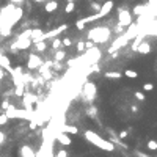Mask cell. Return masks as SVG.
Instances as JSON below:
<instances>
[{
    "label": "cell",
    "instance_id": "cell-3",
    "mask_svg": "<svg viewBox=\"0 0 157 157\" xmlns=\"http://www.w3.org/2000/svg\"><path fill=\"white\" fill-rule=\"evenodd\" d=\"M82 93H84V97L87 101H94L96 99V94H97V88H96V84L94 82H90V80H85L84 87H82Z\"/></svg>",
    "mask_w": 157,
    "mask_h": 157
},
{
    "label": "cell",
    "instance_id": "cell-20",
    "mask_svg": "<svg viewBox=\"0 0 157 157\" xmlns=\"http://www.w3.org/2000/svg\"><path fill=\"white\" fill-rule=\"evenodd\" d=\"M134 13H135V14H138V16L145 14V13H146V6H143V5H137V6L134 8Z\"/></svg>",
    "mask_w": 157,
    "mask_h": 157
},
{
    "label": "cell",
    "instance_id": "cell-22",
    "mask_svg": "<svg viewBox=\"0 0 157 157\" xmlns=\"http://www.w3.org/2000/svg\"><path fill=\"white\" fill-rule=\"evenodd\" d=\"M87 113H88L91 118H94V116L97 115V108H96L94 105H90V107L87 108Z\"/></svg>",
    "mask_w": 157,
    "mask_h": 157
},
{
    "label": "cell",
    "instance_id": "cell-5",
    "mask_svg": "<svg viewBox=\"0 0 157 157\" xmlns=\"http://www.w3.org/2000/svg\"><path fill=\"white\" fill-rule=\"evenodd\" d=\"M118 24H121L123 27H127L132 24V14L126 8H118Z\"/></svg>",
    "mask_w": 157,
    "mask_h": 157
},
{
    "label": "cell",
    "instance_id": "cell-41",
    "mask_svg": "<svg viewBox=\"0 0 157 157\" xmlns=\"http://www.w3.org/2000/svg\"><path fill=\"white\" fill-rule=\"evenodd\" d=\"M68 2H74V0H68Z\"/></svg>",
    "mask_w": 157,
    "mask_h": 157
},
{
    "label": "cell",
    "instance_id": "cell-35",
    "mask_svg": "<svg viewBox=\"0 0 157 157\" xmlns=\"http://www.w3.org/2000/svg\"><path fill=\"white\" fill-rule=\"evenodd\" d=\"M57 155H58V157H68V152L64 151V149H61V151L57 152Z\"/></svg>",
    "mask_w": 157,
    "mask_h": 157
},
{
    "label": "cell",
    "instance_id": "cell-26",
    "mask_svg": "<svg viewBox=\"0 0 157 157\" xmlns=\"http://www.w3.org/2000/svg\"><path fill=\"white\" fill-rule=\"evenodd\" d=\"M146 146H148V149H151V151H157V142L155 140H149Z\"/></svg>",
    "mask_w": 157,
    "mask_h": 157
},
{
    "label": "cell",
    "instance_id": "cell-11",
    "mask_svg": "<svg viewBox=\"0 0 157 157\" xmlns=\"http://www.w3.org/2000/svg\"><path fill=\"white\" fill-rule=\"evenodd\" d=\"M113 5H115V3L112 2V0H107L105 3L101 5V10H99V13H97V14H99V17H105L110 11L113 10Z\"/></svg>",
    "mask_w": 157,
    "mask_h": 157
},
{
    "label": "cell",
    "instance_id": "cell-17",
    "mask_svg": "<svg viewBox=\"0 0 157 157\" xmlns=\"http://www.w3.org/2000/svg\"><path fill=\"white\" fill-rule=\"evenodd\" d=\"M35 44V49L38 50V52H43L47 49V44H46V41H38V43H33Z\"/></svg>",
    "mask_w": 157,
    "mask_h": 157
},
{
    "label": "cell",
    "instance_id": "cell-6",
    "mask_svg": "<svg viewBox=\"0 0 157 157\" xmlns=\"http://www.w3.org/2000/svg\"><path fill=\"white\" fill-rule=\"evenodd\" d=\"M85 60L87 63L93 64V63H97L101 60V49L96 47V46H93L91 49H88V52L85 53Z\"/></svg>",
    "mask_w": 157,
    "mask_h": 157
},
{
    "label": "cell",
    "instance_id": "cell-4",
    "mask_svg": "<svg viewBox=\"0 0 157 157\" xmlns=\"http://www.w3.org/2000/svg\"><path fill=\"white\" fill-rule=\"evenodd\" d=\"M6 116L8 118H21V119H33V113L32 110H16V108H11V110H6Z\"/></svg>",
    "mask_w": 157,
    "mask_h": 157
},
{
    "label": "cell",
    "instance_id": "cell-43",
    "mask_svg": "<svg viewBox=\"0 0 157 157\" xmlns=\"http://www.w3.org/2000/svg\"><path fill=\"white\" fill-rule=\"evenodd\" d=\"M90 2H91V0H90Z\"/></svg>",
    "mask_w": 157,
    "mask_h": 157
},
{
    "label": "cell",
    "instance_id": "cell-39",
    "mask_svg": "<svg viewBox=\"0 0 157 157\" xmlns=\"http://www.w3.org/2000/svg\"><path fill=\"white\" fill-rule=\"evenodd\" d=\"M3 79V71H2V66H0V80Z\"/></svg>",
    "mask_w": 157,
    "mask_h": 157
},
{
    "label": "cell",
    "instance_id": "cell-31",
    "mask_svg": "<svg viewBox=\"0 0 157 157\" xmlns=\"http://www.w3.org/2000/svg\"><path fill=\"white\" fill-rule=\"evenodd\" d=\"M61 44L66 46V47H69V46H72V39H71V38H64V39L61 41Z\"/></svg>",
    "mask_w": 157,
    "mask_h": 157
},
{
    "label": "cell",
    "instance_id": "cell-21",
    "mask_svg": "<svg viewBox=\"0 0 157 157\" xmlns=\"http://www.w3.org/2000/svg\"><path fill=\"white\" fill-rule=\"evenodd\" d=\"M124 76H126V77H129V79H137V77H138V74H137V71H134V69H126Z\"/></svg>",
    "mask_w": 157,
    "mask_h": 157
},
{
    "label": "cell",
    "instance_id": "cell-2",
    "mask_svg": "<svg viewBox=\"0 0 157 157\" xmlns=\"http://www.w3.org/2000/svg\"><path fill=\"white\" fill-rule=\"evenodd\" d=\"M110 35H112V30L108 27H96V29L88 30L87 38L93 41L94 44H101V43H107L110 39Z\"/></svg>",
    "mask_w": 157,
    "mask_h": 157
},
{
    "label": "cell",
    "instance_id": "cell-29",
    "mask_svg": "<svg viewBox=\"0 0 157 157\" xmlns=\"http://www.w3.org/2000/svg\"><path fill=\"white\" fill-rule=\"evenodd\" d=\"M76 27H77V30H79V32H82V30L85 29V24H84V22H82V21L79 19V21L76 22Z\"/></svg>",
    "mask_w": 157,
    "mask_h": 157
},
{
    "label": "cell",
    "instance_id": "cell-37",
    "mask_svg": "<svg viewBox=\"0 0 157 157\" xmlns=\"http://www.w3.org/2000/svg\"><path fill=\"white\" fill-rule=\"evenodd\" d=\"M127 137V131H121L119 132V138H126Z\"/></svg>",
    "mask_w": 157,
    "mask_h": 157
},
{
    "label": "cell",
    "instance_id": "cell-19",
    "mask_svg": "<svg viewBox=\"0 0 157 157\" xmlns=\"http://www.w3.org/2000/svg\"><path fill=\"white\" fill-rule=\"evenodd\" d=\"M64 57H66V52L64 50H57L55 52V61H63Z\"/></svg>",
    "mask_w": 157,
    "mask_h": 157
},
{
    "label": "cell",
    "instance_id": "cell-16",
    "mask_svg": "<svg viewBox=\"0 0 157 157\" xmlns=\"http://www.w3.org/2000/svg\"><path fill=\"white\" fill-rule=\"evenodd\" d=\"M105 77L107 79H112V80H119V79L123 77V74L118 72V71H107L105 72Z\"/></svg>",
    "mask_w": 157,
    "mask_h": 157
},
{
    "label": "cell",
    "instance_id": "cell-10",
    "mask_svg": "<svg viewBox=\"0 0 157 157\" xmlns=\"http://www.w3.org/2000/svg\"><path fill=\"white\" fill-rule=\"evenodd\" d=\"M43 64V60L38 57L36 53H30L29 55V63H27V68L29 69H36Z\"/></svg>",
    "mask_w": 157,
    "mask_h": 157
},
{
    "label": "cell",
    "instance_id": "cell-18",
    "mask_svg": "<svg viewBox=\"0 0 157 157\" xmlns=\"http://www.w3.org/2000/svg\"><path fill=\"white\" fill-rule=\"evenodd\" d=\"M0 66L2 68H10V58H6L5 55H0Z\"/></svg>",
    "mask_w": 157,
    "mask_h": 157
},
{
    "label": "cell",
    "instance_id": "cell-42",
    "mask_svg": "<svg viewBox=\"0 0 157 157\" xmlns=\"http://www.w3.org/2000/svg\"><path fill=\"white\" fill-rule=\"evenodd\" d=\"M53 157H58V155H53Z\"/></svg>",
    "mask_w": 157,
    "mask_h": 157
},
{
    "label": "cell",
    "instance_id": "cell-9",
    "mask_svg": "<svg viewBox=\"0 0 157 157\" xmlns=\"http://www.w3.org/2000/svg\"><path fill=\"white\" fill-rule=\"evenodd\" d=\"M22 97H24V107L27 108V110H32V104H35L36 102V94H33V93H29V91H24V94H22Z\"/></svg>",
    "mask_w": 157,
    "mask_h": 157
},
{
    "label": "cell",
    "instance_id": "cell-38",
    "mask_svg": "<svg viewBox=\"0 0 157 157\" xmlns=\"http://www.w3.org/2000/svg\"><path fill=\"white\" fill-rule=\"evenodd\" d=\"M10 2L14 5H21V3H24V0H10Z\"/></svg>",
    "mask_w": 157,
    "mask_h": 157
},
{
    "label": "cell",
    "instance_id": "cell-27",
    "mask_svg": "<svg viewBox=\"0 0 157 157\" xmlns=\"http://www.w3.org/2000/svg\"><path fill=\"white\" fill-rule=\"evenodd\" d=\"M134 96H135V99H138V101H145V99H146V96L142 93V91H135Z\"/></svg>",
    "mask_w": 157,
    "mask_h": 157
},
{
    "label": "cell",
    "instance_id": "cell-1",
    "mask_svg": "<svg viewBox=\"0 0 157 157\" xmlns=\"http://www.w3.org/2000/svg\"><path fill=\"white\" fill-rule=\"evenodd\" d=\"M84 137L87 138V140H88L91 145H94L96 148H99V149L107 151V152H113V151H115V145L110 142V140H104V138L101 137L97 132L87 131V132L84 134Z\"/></svg>",
    "mask_w": 157,
    "mask_h": 157
},
{
    "label": "cell",
    "instance_id": "cell-34",
    "mask_svg": "<svg viewBox=\"0 0 157 157\" xmlns=\"http://www.w3.org/2000/svg\"><path fill=\"white\" fill-rule=\"evenodd\" d=\"M93 46H94V43H93V41H90V39H88V41L85 43V49H91V47H93Z\"/></svg>",
    "mask_w": 157,
    "mask_h": 157
},
{
    "label": "cell",
    "instance_id": "cell-15",
    "mask_svg": "<svg viewBox=\"0 0 157 157\" xmlns=\"http://www.w3.org/2000/svg\"><path fill=\"white\" fill-rule=\"evenodd\" d=\"M60 5H58V2L57 0H50V2H47L44 5V11H47V13H52V11H55L58 8Z\"/></svg>",
    "mask_w": 157,
    "mask_h": 157
},
{
    "label": "cell",
    "instance_id": "cell-28",
    "mask_svg": "<svg viewBox=\"0 0 157 157\" xmlns=\"http://www.w3.org/2000/svg\"><path fill=\"white\" fill-rule=\"evenodd\" d=\"M8 119H10V118L6 116V113H2V115H0V126L6 124V123H8Z\"/></svg>",
    "mask_w": 157,
    "mask_h": 157
},
{
    "label": "cell",
    "instance_id": "cell-33",
    "mask_svg": "<svg viewBox=\"0 0 157 157\" xmlns=\"http://www.w3.org/2000/svg\"><path fill=\"white\" fill-rule=\"evenodd\" d=\"M2 108H3V110H8V108H10V102H8V99L2 102Z\"/></svg>",
    "mask_w": 157,
    "mask_h": 157
},
{
    "label": "cell",
    "instance_id": "cell-24",
    "mask_svg": "<svg viewBox=\"0 0 157 157\" xmlns=\"http://www.w3.org/2000/svg\"><path fill=\"white\" fill-rule=\"evenodd\" d=\"M91 10L93 11H96V13H99V10H101V3L99 2H96V0H91Z\"/></svg>",
    "mask_w": 157,
    "mask_h": 157
},
{
    "label": "cell",
    "instance_id": "cell-25",
    "mask_svg": "<svg viewBox=\"0 0 157 157\" xmlns=\"http://www.w3.org/2000/svg\"><path fill=\"white\" fill-rule=\"evenodd\" d=\"M74 8H76V3H74V2H68V3H66V8H64V11L69 14V13L74 11Z\"/></svg>",
    "mask_w": 157,
    "mask_h": 157
},
{
    "label": "cell",
    "instance_id": "cell-32",
    "mask_svg": "<svg viewBox=\"0 0 157 157\" xmlns=\"http://www.w3.org/2000/svg\"><path fill=\"white\" fill-rule=\"evenodd\" d=\"M143 90H145V91H152V90H154V85H152V84H145V85H143Z\"/></svg>",
    "mask_w": 157,
    "mask_h": 157
},
{
    "label": "cell",
    "instance_id": "cell-13",
    "mask_svg": "<svg viewBox=\"0 0 157 157\" xmlns=\"http://www.w3.org/2000/svg\"><path fill=\"white\" fill-rule=\"evenodd\" d=\"M21 157H36V154H35V151L32 149V146L22 145V146H21Z\"/></svg>",
    "mask_w": 157,
    "mask_h": 157
},
{
    "label": "cell",
    "instance_id": "cell-40",
    "mask_svg": "<svg viewBox=\"0 0 157 157\" xmlns=\"http://www.w3.org/2000/svg\"><path fill=\"white\" fill-rule=\"evenodd\" d=\"M33 2H36V3H41V2H44V0H33Z\"/></svg>",
    "mask_w": 157,
    "mask_h": 157
},
{
    "label": "cell",
    "instance_id": "cell-12",
    "mask_svg": "<svg viewBox=\"0 0 157 157\" xmlns=\"http://www.w3.org/2000/svg\"><path fill=\"white\" fill-rule=\"evenodd\" d=\"M135 52H138V53H142V55H148L151 52V44L148 43V41H142L140 44L137 46V49H135Z\"/></svg>",
    "mask_w": 157,
    "mask_h": 157
},
{
    "label": "cell",
    "instance_id": "cell-8",
    "mask_svg": "<svg viewBox=\"0 0 157 157\" xmlns=\"http://www.w3.org/2000/svg\"><path fill=\"white\" fill-rule=\"evenodd\" d=\"M53 137H55V140H57L60 145H63V146L72 145V140L69 138V135H68L66 132H63V131H57V132L53 134Z\"/></svg>",
    "mask_w": 157,
    "mask_h": 157
},
{
    "label": "cell",
    "instance_id": "cell-23",
    "mask_svg": "<svg viewBox=\"0 0 157 157\" xmlns=\"http://www.w3.org/2000/svg\"><path fill=\"white\" fill-rule=\"evenodd\" d=\"M61 39H58V38H52V49H55V50H57V49H60L61 47Z\"/></svg>",
    "mask_w": 157,
    "mask_h": 157
},
{
    "label": "cell",
    "instance_id": "cell-7",
    "mask_svg": "<svg viewBox=\"0 0 157 157\" xmlns=\"http://www.w3.org/2000/svg\"><path fill=\"white\" fill-rule=\"evenodd\" d=\"M64 30H68V24H61L60 27H57V29H53V30H50L47 33H43V41L52 39V38H55V36H58L60 33H63Z\"/></svg>",
    "mask_w": 157,
    "mask_h": 157
},
{
    "label": "cell",
    "instance_id": "cell-36",
    "mask_svg": "<svg viewBox=\"0 0 157 157\" xmlns=\"http://www.w3.org/2000/svg\"><path fill=\"white\" fill-rule=\"evenodd\" d=\"M3 142H5V132H3V131H0V146L3 145Z\"/></svg>",
    "mask_w": 157,
    "mask_h": 157
},
{
    "label": "cell",
    "instance_id": "cell-14",
    "mask_svg": "<svg viewBox=\"0 0 157 157\" xmlns=\"http://www.w3.org/2000/svg\"><path fill=\"white\" fill-rule=\"evenodd\" d=\"M61 131L66 132L68 135H69V134H71V135H76V134H79V127H77V126H72V124H64V126L61 127Z\"/></svg>",
    "mask_w": 157,
    "mask_h": 157
},
{
    "label": "cell",
    "instance_id": "cell-30",
    "mask_svg": "<svg viewBox=\"0 0 157 157\" xmlns=\"http://www.w3.org/2000/svg\"><path fill=\"white\" fill-rule=\"evenodd\" d=\"M84 50H85V43L84 41L77 43V52H84Z\"/></svg>",
    "mask_w": 157,
    "mask_h": 157
}]
</instances>
